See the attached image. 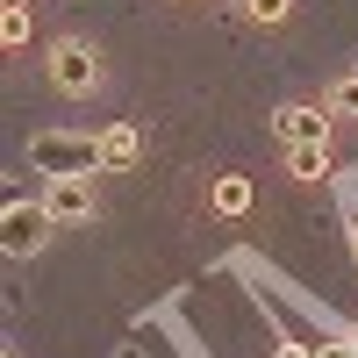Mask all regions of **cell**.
<instances>
[{
	"label": "cell",
	"instance_id": "6da1fadb",
	"mask_svg": "<svg viewBox=\"0 0 358 358\" xmlns=\"http://www.w3.org/2000/svg\"><path fill=\"white\" fill-rule=\"evenodd\" d=\"M22 158H29V172H43V179H94V172H101V136H79V129H36Z\"/></svg>",
	"mask_w": 358,
	"mask_h": 358
},
{
	"label": "cell",
	"instance_id": "5b68a950",
	"mask_svg": "<svg viewBox=\"0 0 358 358\" xmlns=\"http://www.w3.org/2000/svg\"><path fill=\"white\" fill-rule=\"evenodd\" d=\"M43 208H50L57 222H86V215H94V187H86V179H50Z\"/></svg>",
	"mask_w": 358,
	"mask_h": 358
},
{
	"label": "cell",
	"instance_id": "3957f363",
	"mask_svg": "<svg viewBox=\"0 0 358 358\" xmlns=\"http://www.w3.org/2000/svg\"><path fill=\"white\" fill-rule=\"evenodd\" d=\"M43 65H50L57 94H94V86H101V57H94V43H79V36H57Z\"/></svg>",
	"mask_w": 358,
	"mask_h": 358
},
{
	"label": "cell",
	"instance_id": "277c9868",
	"mask_svg": "<svg viewBox=\"0 0 358 358\" xmlns=\"http://www.w3.org/2000/svg\"><path fill=\"white\" fill-rule=\"evenodd\" d=\"M330 122H337V115L322 108V101H287L273 115V136L280 143H330Z\"/></svg>",
	"mask_w": 358,
	"mask_h": 358
},
{
	"label": "cell",
	"instance_id": "52a82bcc",
	"mask_svg": "<svg viewBox=\"0 0 358 358\" xmlns=\"http://www.w3.org/2000/svg\"><path fill=\"white\" fill-rule=\"evenodd\" d=\"M287 172L294 179H330V143H287Z\"/></svg>",
	"mask_w": 358,
	"mask_h": 358
},
{
	"label": "cell",
	"instance_id": "7a4b0ae2",
	"mask_svg": "<svg viewBox=\"0 0 358 358\" xmlns=\"http://www.w3.org/2000/svg\"><path fill=\"white\" fill-rule=\"evenodd\" d=\"M50 229H57V215L43 201H8V215H0V251L8 258H36L50 244Z\"/></svg>",
	"mask_w": 358,
	"mask_h": 358
},
{
	"label": "cell",
	"instance_id": "5bb4252c",
	"mask_svg": "<svg viewBox=\"0 0 358 358\" xmlns=\"http://www.w3.org/2000/svg\"><path fill=\"white\" fill-rule=\"evenodd\" d=\"M351 251H358V208H351Z\"/></svg>",
	"mask_w": 358,
	"mask_h": 358
},
{
	"label": "cell",
	"instance_id": "2e32d148",
	"mask_svg": "<svg viewBox=\"0 0 358 358\" xmlns=\"http://www.w3.org/2000/svg\"><path fill=\"white\" fill-rule=\"evenodd\" d=\"M8 8H29V0H8Z\"/></svg>",
	"mask_w": 358,
	"mask_h": 358
},
{
	"label": "cell",
	"instance_id": "ba28073f",
	"mask_svg": "<svg viewBox=\"0 0 358 358\" xmlns=\"http://www.w3.org/2000/svg\"><path fill=\"white\" fill-rule=\"evenodd\" d=\"M215 208H222V215H244V208H251V179L244 172H222L215 179Z\"/></svg>",
	"mask_w": 358,
	"mask_h": 358
},
{
	"label": "cell",
	"instance_id": "4fadbf2b",
	"mask_svg": "<svg viewBox=\"0 0 358 358\" xmlns=\"http://www.w3.org/2000/svg\"><path fill=\"white\" fill-rule=\"evenodd\" d=\"M273 358H315V351H308V344H280Z\"/></svg>",
	"mask_w": 358,
	"mask_h": 358
},
{
	"label": "cell",
	"instance_id": "8992f818",
	"mask_svg": "<svg viewBox=\"0 0 358 358\" xmlns=\"http://www.w3.org/2000/svg\"><path fill=\"white\" fill-rule=\"evenodd\" d=\"M136 158H143V136H136L129 122L101 129V165H136Z\"/></svg>",
	"mask_w": 358,
	"mask_h": 358
},
{
	"label": "cell",
	"instance_id": "e0dca14e",
	"mask_svg": "<svg viewBox=\"0 0 358 358\" xmlns=\"http://www.w3.org/2000/svg\"><path fill=\"white\" fill-rule=\"evenodd\" d=\"M351 358H358V337H351Z\"/></svg>",
	"mask_w": 358,
	"mask_h": 358
},
{
	"label": "cell",
	"instance_id": "7c38bea8",
	"mask_svg": "<svg viewBox=\"0 0 358 358\" xmlns=\"http://www.w3.org/2000/svg\"><path fill=\"white\" fill-rule=\"evenodd\" d=\"M315 358H351V337H322V344H315Z\"/></svg>",
	"mask_w": 358,
	"mask_h": 358
},
{
	"label": "cell",
	"instance_id": "30bf717a",
	"mask_svg": "<svg viewBox=\"0 0 358 358\" xmlns=\"http://www.w3.org/2000/svg\"><path fill=\"white\" fill-rule=\"evenodd\" d=\"M244 15L273 29V22H287V15H294V0H244Z\"/></svg>",
	"mask_w": 358,
	"mask_h": 358
},
{
	"label": "cell",
	"instance_id": "9c48e42d",
	"mask_svg": "<svg viewBox=\"0 0 358 358\" xmlns=\"http://www.w3.org/2000/svg\"><path fill=\"white\" fill-rule=\"evenodd\" d=\"M322 108H330V115H358V72H344L330 94H322Z\"/></svg>",
	"mask_w": 358,
	"mask_h": 358
},
{
	"label": "cell",
	"instance_id": "8fae6325",
	"mask_svg": "<svg viewBox=\"0 0 358 358\" xmlns=\"http://www.w3.org/2000/svg\"><path fill=\"white\" fill-rule=\"evenodd\" d=\"M0 43H29V8H0Z\"/></svg>",
	"mask_w": 358,
	"mask_h": 358
},
{
	"label": "cell",
	"instance_id": "9a60e30c",
	"mask_svg": "<svg viewBox=\"0 0 358 358\" xmlns=\"http://www.w3.org/2000/svg\"><path fill=\"white\" fill-rule=\"evenodd\" d=\"M115 358H143V351H136V344H122V351H115Z\"/></svg>",
	"mask_w": 358,
	"mask_h": 358
}]
</instances>
